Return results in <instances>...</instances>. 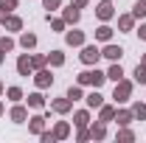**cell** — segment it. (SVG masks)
I'll return each mask as SVG.
<instances>
[{"instance_id": "cell-1", "label": "cell", "mask_w": 146, "mask_h": 143, "mask_svg": "<svg viewBox=\"0 0 146 143\" xmlns=\"http://www.w3.org/2000/svg\"><path fill=\"white\" fill-rule=\"evenodd\" d=\"M104 79H107V73L101 70H84L79 76V84H90V87H101L104 84Z\"/></svg>"}, {"instance_id": "cell-2", "label": "cell", "mask_w": 146, "mask_h": 143, "mask_svg": "<svg viewBox=\"0 0 146 143\" xmlns=\"http://www.w3.org/2000/svg\"><path fill=\"white\" fill-rule=\"evenodd\" d=\"M129 95H132V81L118 79V81H115V93H112V98H115V101H129Z\"/></svg>"}, {"instance_id": "cell-3", "label": "cell", "mask_w": 146, "mask_h": 143, "mask_svg": "<svg viewBox=\"0 0 146 143\" xmlns=\"http://www.w3.org/2000/svg\"><path fill=\"white\" fill-rule=\"evenodd\" d=\"M0 23H3L9 31H20V28H23V20L14 17V14H9V11H0Z\"/></svg>"}, {"instance_id": "cell-4", "label": "cell", "mask_w": 146, "mask_h": 143, "mask_svg": "<svg viewBox=\"0 0 146 143\" xmlns=\"http://www.w3.org/2000/svg\"><path fill=\"white\" fill-rule=\"evenodd\" d=\"M98 56H101V51H98L96 45H84V51H82V62H84V65H96Z\"/></svg>"}, {"instance_id": "cell-5", "label": "cell", "mask_w": 146, "mask_h": 143, "mask_svg": "<svg viewBox=\"0 0 146 143\" xmlns=\"http://www.w3.org/2000/svg\"><path fill=\"white\" fill-rule=\"evenodd\" d=\"M101 56H107V59H112V62H118V59L124 56V48H121V45H107V48L101 51Z\"/></svg>"}, {"instance_id": "cell-6", "label": "cell", "mask_w": 146, "mask_h": 143, "mask_svg": "<svg viewBox=\"0 0 146 143\" xmlns=\"http://www.w3.org/2000/svg\"><path fill=\"white\" fill-rule=\"evenodd\" d=\"M17 70H20V76H28V73L34 70V68H31V56H20L17 59Z\"/></svg>"}, {"instance_id": "cell-7", "label": "cell", "mask_w": 146, "mask_h": 143, "mask_svg": "<svg viewBox=\"0 0 146 143\" xmlns=\"http://www.w3.org/2000/svg\"><path fill=\"white\" fill-rule=\"evenodd\" d=\"M51 107H54V112H70L73 101H70V98H56V101L51 104Z\"/></svg>"}, {"instance_id": "cell-8", "label": "cell", "mask_w": 146, "mask_h": 143, "mask_svg": "<svg viewBox=\"0 0 146 143\" xmlns=\"http://www.w3.org/2000/svg\"><path fill=\"white\" fill-rule=\"evenodd\" d=\"M51 81H54V76L39 68V73H36V87H51Z\"/></svg>"}, {"instance_id": "cell-9", "label": "cell", "mask_w": 146, "mask_h": 143, "mask_svg": "<svg viewBox=\"0 0 146 143\" xmlns=\"http://www.w3.org/2000/svg\"><path fill=\"white\" fill-rule=\"evenodd\" d=\"M65 39H68V45H84V34L82 31H68Z\"/></svg>"}, {"instance_id": "cell-10", "label": "cell", "mask_w": 146, "mask_h": 143, "mask_svg": "<svg viewBox=\"0 0 146 143\" xmlns=\"http://www.w3.org/2000/svg\"><path fill=\"white\" fill-rule=\"evenodd\" d=\"M132 118H135V115H132V109H118V112H115V121H118L121 126H127Z\"/></svg>"}, {"instance_id": "cell-11", "label": "cell", "mask_w": 146, "mask_h": 143, "mask_svg": "<svg viewBox=\"0 0 146 143\" xmlns=\"http://www.w3.org/2000/svg\"><path fill=\"white\" fill-rule=\"evenodd\" d=\"M104 135H107V129H104V121H101V124H93V126H90V138H96V140H101Z\"/></svg>"}, {"instance_id": "cell-12", "label": "cell", "mask_w": 146, "mask_h": 143, "mask_svg": "<svg viewBox=\"0 0 146 143\" xmlns=\"http://www.w3.org/2000/svg\"><path fill=\"white\" fill-rule=\"evenodd\" d=\"M101 101H104V98H101V93H98V87H96L90 95H87V107H101Z\"/></svg>"}, {"instance_id": "cell-13", "label": "cell", "mask_w": 146, "mask_h": 143, "mask_svg": "<svg viewBox=\"0 0 146 143\" xmlns=\"http://www.w3.org/2000/svg\"><path fill=\"white\" fill-rule=\"evenodd\" d=\"M96 14H98L101 20H110L112 17V6H110V3H101V6L96 9Z\"/></svg>"}, {"instance_id": "cell-14", "label": "cell", "mask_w": 146, "mask_h": 143, "mask_svg": "<svg viewBox=\"0 0 146 143\" xmlns=\"http://www.w3.org/2000/svg\"><path fill=\"white\" fill-rule=\"evenodd\" d=\"M28 118V112H25V107H14L11 109V121H17V124H23Z\"/></svg>"}, {"instance_id": "cell-15", "label": "cell", "mask_w": 146, "mask_h": 143, "mask_svg": "<svg viewBox=\"0 0 146 143\" xmlns=\"http://www.w3.org/2000/svg\"><path fill=\"white\" fill-rule=\"evenodd\" d=\"M132 23H135V17H132V14H124V17H118V28H121V31H129Z\"/></svg>"}, {"instance_id": "cell-16", "label": "cell", "mask_w": 146, "mask_h": 143, "mask_svg": "<svg viewBox=\"0 0 146 143\" xmlns=\"http://www.w3.org/2000/svg\"><path fill=\"white\" fill-rule=\"evenodd\" d=\"M110 36H112V28H110V25H101V28L96 31V39H101V42H110Z\"/></svg>"}, {"instance_id": "cell-17", "label": "cell", "mask_w": 146, "mask_h": 143, "mask_svg": "<svg viewBox=\"0 0 146 143\" xmlns=\"http://www.w3.org/2000/svg\"><path fill=\"white\" fill-rule=\"evenodd\" d=\"M28 126H31V132H36V135H39V132H42V126H45V118H42V115H34Z\"/></svg>"}, {"instance_id": "cell-18", "label": "cell", "mask_w": 146, "mask_h": 143, "mask_svg": "<svg viewBox=\"0 0 146 143\" xmlns=\"http://www.w3.org/2000/svg\"><path fill=\"white\" fill-rule=\"evenodd\" d=\"M54 135H56V140H59V138H68V135H70V126L65 124V121H62V124H56Z\"/></svg>"}, {"instance_id": "cell-19", "label": "cell", "mask_w": 146, "mask_h": 143, "mask_svg": "<svg viewBox=\"0 0 146 143\" xmlns=\"http://www.w3.org/2000/svg\"><path fill=\"white\" fill-rule=\"evenodd\" d=\"M20 45H23L25 51H28V48H34V45H36V36H34V34H23V36H20Z\"/></svg>"}, {"instance_id": "cell-20", "label": "cell", "mask_w": 146, "mask_h": 143, "mask_svg": "<svg viewBox=\"0 0 146 143\" xmlns=\"http://www.w3.org/2000/svg\"><path fill=\"white\" fill-rule=\"evenodd\" d=\"M42 104H45V98H42V95H39V93H31V95H28V107H34V109H39V107H42Z\"/></svg>"}, {"instance_id": "cell-21", "label": "cell", "mask_w": 146, "mask_h": 143, "mask_svg": "<svg viewBox=\"0 0 146 143\" xmlns=\"http://www.w3.org/2000/svg\"><path fill=\"white\" fill-rule=\"evenodd\" d=\"M65 62V56H62V51H51V56H48V65H54V68H59Z\"/></svg>"}, {"instance_id": "cell-22", "label": "cell", "mask_w": 146, "mask_h": 143, "mask_svg": "<svg viewBox=\"0 0 146 143\" xmlns=\"http://www.w3.org/2000/svg\"><path fill=\"white\" fill-rule=\"evenodd\" d=\"M132 115L138 121H146V104H132Z\"/></svg>"}, {"instance_id": "cell-23", "label": "cell", "mask_w": 146, "mask_h": 143, "mask_svg": "<svg viewBox=\"0 0 146 143\" xmlns=\"http://www.w3.org/2000/svg\"><path fill=\"white\" fill-rule=\"evenodd\" d=\"M65 23H79V9H73V3L70 9H65Z\"/></svg>"}, {"instance_id": "cell-24", "label": "cell", "mask_w": 146, "mask_h": 143, "mask_svg": "<svg viewBox=\"0 0 146 143\" xmlns=\"http://www.w3.org/2000/svg\"><path fill=\"white\" fill-rule=\"evenodd\" d=\"M87 121H90V118H87V112H84V109H82V112H76V118H73V124L79 126V129H84Z\"/></svg>"}, {"instance_id": "cell-25", "label": "cell", "mask_w": 146, "mask_h": 143, "mask_svg": "<svg viewBox=\"0 0 146 143\" xmlns=\"http://www.w3.org/2000/svg\"><path fill=\"white\" fill-rule=\"evenodd\" d=\"M132 17H146V0H138V3H135Z\"/></svg>"}, {"instance_id": "cell-26", "label": "cell", "mask_w": 146, "mask_h": 143, "mask_svg": "<svg viewBox=\"0 0 146 143\" xmlns=\"http://www.w3.org/2000/svg\"><path fill=\"white\" fill-rule=\"evenodd\" d=\"M107 79H112V81H118V79H124V70H121V65H112L107 73Z\"/></svg>"}, {"instance_id": "cell-27", "label": "cell", "mask_w": 146, "mask_h": 143, "mask_svg": "<svg viewBox=\"0 0 146 143\" xmlns=\"http://www.w3.org/2000/svg\"><path fill=\"white\" fill-rule=\"evenodd\" d=\"M0 51L6 54V51H14V39H9V36H0Z\"/></svg>"}, {"instance_id": "cell-28", "label": "cell", "mask_w": 146, "mask_h": 143, "mask_svg": "<svg viewBox=\"0 0 146 143\" xmlns=\"http://www.w3.org/2000/svg\"><path fill=\"white\" fill-rule=\"evenodd\" d=\"M135 81L146 84V65H138V68H135Z\"/></svg>"}, {"instance_id": "cell-29", "label": "cell", "mask_w": 146, "mask_h": 143, "mask_svg": "<svg viewBox=\"0 0 146 143\" xmlns=\"http://www.w3.org/2000/svg\"><path fill=\"white\" fill-rule=\"evenodd\" d=\"M112 118H115V109L112 107H101V121L107 124V121H112Z\"/></svg>"}, {"instance_id": "cell-30", "label": "cell", "mask_w": 146, "mask_h": 143, "mask_svg": "<svg viewBox=\"0 0 146 143\" xmlns=\"http://www.w3.org/2000/svg\"><path fill=\"white\" fill-rule=\"evenodd\" d=\"M17 9V0H0V11H11Z\"/></svg>"}, {"instance_id": "cell-31", "label": "cell", "mask_w": 146, "mask_h": 143, "mask_svg": "<svg viewBox=\"0 0 146 143\" xmlns=\"http://www.w3.org/2000/svg\"><path fill=\"white\" fill-rule=\"evenodd\" d=\"M9 98H11V101H20V98H23V90L20 87H9Z\"/></svg>"}, {"instance_id": "cell-32", "label": "cell", "mask_w": 146, "mask_h": 143, "mask_svg": "<svg viewBox=\"0 0 146 143\" xmlns=\"http://www.w3.org/2000/svg\"><path fill=\"white\" fill-rule=\"evenodd\" d=\"M68 98H70V101H79V98H82V87H70L68 90Z\"/></svg>"}, {"instance_id": "cell-33", "label": "cell", "mask_w": 146, "mask_h": 143, "mask_svg": "<svg viewBox=\"0 0 146 143\" xmlns=\"http://www.w3.org/2000/svg\"><path fill=\"white\" fill-rule=\"evenodd\" d=\"M45 62H48L45 56H31V68H36V70H39V68H42Z\"/></svg>"}, {"instance_id": "cell-34", "label": "cell", "mask_w": 146, "mask_h": 143, "mask_svg": "<svg viewBox=\"0 0 146 143\" xmlns=\"http://www.w3.org/2000/svg\"><path fill=\"white\" fill-rule=\"evenodd\" d=\"M118 138H121V140H132V138H135V135H132V132H129V129H121V132H118Z\"/></svg>"}, {"instance_id": "cell-35", "label": "cell", "mask_w": 146, "mask_h": 143, "mask_svg": "<svg viewBox=\"0 0 146 143\" xmlns=\"http://www.w3.org/2000/svg\"><path fill=\"white\" fill-rule=\"evenodd\" d=\"M51 20V17H48ZM51 25H54V31H62V28H65V20H51Z\"/></svg>"}, {"instance_id": "cell-36", "label": "cell", "mask_w": 146, "mask_h": 143, "mask_svg": "<svg viewBox=\"0 0 146 143\" xmlns=\"http://www.w3.org/2000/svg\"><path fill=\"white\" fill-rule=\"evenodd\" d=\"M42 3H45V9H51V11H54V9L62 3V0H42Z\"/></svg>"}, {"instance_id": "cell-37", "label": "cell", "mask_w": 146, "mask_h": 143, "mask_svg": "<svg viewBox=\"0 0 146 143\" xmlns=\"http://www.w3.org/2000/svg\"><path fill=\"white\" fill-rule=\"evenodd\" d=\"M73 6H76V9H82V6H87V0H70Z\"/></svg>"}, {"instance_id": "cell-38", "label": "cell", "mask_w": 146, "mask_h": 143, "mask_svg": "<svg viewBox=\"0 0 146 143\" xmlns=\"http://www.w3.org/2000/svg\"><path fill=\"white\" fill-rule=\"evenodd\" d=\"M138 34H141V39H146V25H141V31H138Z\"/></svg>"}, {"instance_id": "cell-39", "label": "cell", "mask_w": 146, "mask_h": 143, "mask_svg": "<svg viewBox=\"0 0 146 143\" xmlns=\"http://www.w3.org/2000/svg\"><path fill=\"white\" fill-rule=\"evenodd\" d=\"M0 65H3V51H0Z\"/></svg>"}, {"instance_id": "cell-40", "label": "cell", "mask_w": 146, "mask_h": 143, "mask_svg": "<svg viewBox=\"0 0 146 143\" xmlns=\"http://www.w3.org/2000/svg\"><path fill=\"white\" fill-rule=\"evenodd\" d=\"M0 93H3V81H0Z\"/></svg>"}, {"instance_id": "cell-41", "label": "cell", "mask_w": 146, "mask_h": 143, "mask_svg": "<svg viewBox=\"0 0 146 143\" xmlns=\"http://www.w3.org/2000/svg\"><path fill=\"white\" fill-rule=\"evenodd\" d=\"M0 115H3V104H0Z\"/></svg>"}, {"instance_id": "cell-42", "label": "cell", "mask_w": 146, "mask_h": 143, "mask_svg": "<svg viewBox=\"0 0 146 143\" xmlns=\"http://www.w3.org/2000/svg\"><path fill=\"white\" fill-rule=\"evenodd\" d=\"M141 65H146V56H143V62H141Z\"/></svg>"}, {"instance_id": "cell-43", "label": "cell", "mask_w": 146, "mask_h": 143, "mask_svg": "<svg viewBox=\"0 0 146 143\" xmlns=\"http://www.w3.org/2000/svg\"><path fill=\"white\" fill-rule=\"evenodd\" d=\"M104 3H110V0H104Z\"/></svg>"}]
</instances>
